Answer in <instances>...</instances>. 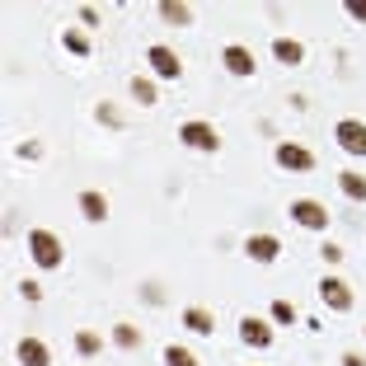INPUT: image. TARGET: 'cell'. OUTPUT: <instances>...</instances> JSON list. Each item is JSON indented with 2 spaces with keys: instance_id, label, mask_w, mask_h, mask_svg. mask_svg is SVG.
Here are the masks:
<instances>
[{
  "instance_id": "1",
  "label": "cell",
  "mask_w": 366,
  "mask_h": 366,
  "mask_svg": "<svg viewBox=\"0 0 366 366\" xmlns=\"http://www.w3.org/2000/svg\"><path fill=\"white\" fill-rule=\"evenodd\" d=\"M29 254H34V263L43 268V273H52V268H61V240H56L52 230H29Z\"/></svg>"
},
{
  "instance_id": "2",
  "label": "cell",
  "mask_w": 366,
  "mask_h": 366,
  "mask_svg": "<svg viewBox=\"0 0 366 366\" xmlns=\"http://www.w3.org/2000/svg\"><path fill=\"white\" fill-rule=\"evenodd\" d=\"M291 221H296L300 230L324 235V230H329V207L315 202V198H296V202H291Z\"/></svg>"
},
{
  "instance_id": "3",
  "label": "cell",
  "mask_w": 366,
  "mask_h": 366,
  "mask_svg": "<svg viewBox=\"0 0 366 366\" xmlns=\"http://www.w3.org/2000/svg\"><path fill=\"white\" fill-rule=\"evenodd\" d=\"M333 141L343 146L347 156L366 160V122H357V118H343L338 127H333Z\"/></svg>"
},
{
  "instance_id": "4",
  "label": "cell",
  "mask_w": 366,
  "mask_h": 366,
  "mask_svg": "<svg viewBox=\"0 0 366 366\" xmlns=\"http://www.w3.org/2000/svg\"><path fill=\"white\" fill-rule=\"evenodd\" d=\"M178 141L183 146H193V151H221V136H216V127H211V122H183V127H178Z\"/></svg>"
},
{
  "instance_id": "5",
  "label": "cell",
  "mask_w": 366,
  "mask_h": 366,
  "mask_svg": "<svg viewBox=\"0 0 366 366\" xmlns=\"http://www.w3.org/2000/svg\"><path fill=\"white\" fill-rule=\"evenodd\" d=\"M146 61H151V71H156L160 80H178V76H183V61H178V52H174V47H165V43L151 47V52H146Z\"/></svg>"
},
{
  "instance_id": "6",
  "label": "cell",
  "mask_w": 366,
  "mask_h": 366,
  "mask_svg": "<svg viewBox=\"0 0 366 366\" xmlns=\"http://www.w3.org/2000/svg\"><path fill=\"white\" fill-rule=\"evenodd\" d=\"M320 300L329 305V310L347 315V310H352V287H347L343 278H324V282H320Z\"/></svg>"
},
{
  "instance_id": "7",
  "label": "cell",
  "mask_w": 366,
  "mask_h": 366,
  "mask_svg": "<svg viewBox=\"0 0 366 366\" xmlns=\"http://www.w3.org/2000/svg\"><path fill=\"white\" fill-rule=\"evenodd\" d=\"M273 160H278L282 169H296V174H305V169H315V156L305 151V146L296 141H278V151H273Z\"/></svg>"
},
{
  "instance_id": "8",
  "label": "cell",
  "mask_w": 366,
  "mask_h": 366,
  "mask_svg": "<svg viewBox=\"0 0 366 366\" xmlns=\"http://www.w3.org/2000/svg\"><path fill=\"white\" fill-rule=\"evenodd\" d=\"M221 66L225 71H230V76H240V80H249V76H254V52H249V47H240V43H230V47H225V52H221Z\"/></svg>"
},
{
  "instance_id": "9",
  "label": "cell",
  "mask_w": 366,
  "mask_h": 366,
  "mask_svg": "<svg viewBox=\"0 0 366 366\" xmlns=\"http://www.w3.org/2000/svg\"><path fill=\"white\" fill-rule=\"evenodd\" d=\"M244 254L254 258V263H273V258L282 254V240L278 235H249V240H244Z\"/></svg>"
},
{
  "instance_id": "10",
  "label": "cell",
  "mask_w": 366,
  "mask_h": 366,
  "mask_svg": "<svg viewBox=\"0 0 366 366\" xmlns=\"http://www.w3.org/2000/svg\"><path fill=\"white\" fill-rule=\"evenodd\" d=\"M240 338L249 347H273V329H268L263 320H254V315H244V320H240Z\"/></svg>"
},
{
  "instance_id": "11",
  "label": "cell",
  "mask_w": 366,
  "mask_h": 366,
  "mask_svg": "<svg viewBox=\"0 0 366 366\" xmlns=\"http://www.w3.org/2000/svg\"><path fill=\"white\" fill-rule=\"evenodd\" d=\"M14 352H19L24 366H52V352H47L43 338H19V347H14Z\"/></svg>"
},
{
  "instance_id": "12",
  "label": "cell",
  "mask_w": 366,
  "mask_h": 366,
  "mask_svg": "<svg viewBox=\"0 0 366 366\" xmlns=\"http://www.w3.org/2000/svg\"><path fill=\"white\" fill-rule=\"evenodd\" d=\"M80 216H85V221H103V216H108V198H103L99 188H85L80 193Z\"/></svg>"
},
{
  "instance_id": "13",
  "label": "cell",
  "mask_w": 366,
  "mask_h": 366,
  "mask_svg": "<svg viewBox=\"0 0 366 366\" xmlns=\"http://www.w3.org/2000/svg\"><path fill=\"white\" fill-rule=\"evenodd\" d=\"M273 56H278L282 66H300V61H305V47H300L296 38H273Z\"/></svg>"
},
{
  "instance_id": "14",
  "label": "cell",
  "mask_w": 366,
  "mask_h": 366,
  "mask_svg": "<svg viewBox=\"0 0 366 366\" xmlns=\"http://www.w3.org/2000/svg\"><path fill=\"white\" fill-rule=\"evenodd\" d=\"M338 188H343L347 202H366V174H357V169H343V174H338Z\"/></svg>"
},
{
  "instance_id": "15",
  "label": "cell",
  "mask_w": 366,
  "mask_h": 366,
  "mask_svg": "<svg viewBox=\"0 0 366 366\" xmlns=\"http://www.w3.org/2000/svg\"><path fill=\"white\" fill-rule=\"evenodd\" d=\"M113 343L122 347V352H136V347H141V329H136V324H113Z\"/></svg>"
},
{
  "instance_id": "16",
  "label": "cell",
  "mask_w": 366,
  "mask_h": 366,
  "mask_svg": "<svg viewBox=\"0 0 366 366\" xmlns=\"http://www.w3.org/2000/svg\"><path fill=\"white\" fill-rule=\"evenodd\" d=\"M183 329H193V333H211V329H216V320H211L202 305H188V310H183Z\"/></svg>"
},
{
  "instance_id": "17",
  "label": "cell",
  "mask_w": 366,
  "mask_h": 366,
  "mask_svg": "<svg viewBox=\"0 0 366 366\" xmlns=\"http://www.w3.org/2000/svg\"><path fill=\"white\" fill-rule=\"evenodd\" d=\"M132 99L141 103V108H151V103H160V89H156V80L136 76V80H132Z\"/></svg>"
},
{
  "instance_id": "18",
  "label": "cell",
  "mask_w": 366,
  "mask_h": 366,
  "mask_svg": "<svg viewBox=\"0 0 366 366\" xmlns=\"http://www.w3.org/2000/svg\"><path fill=\"white\" fill-rule=\"evenodd\" d=\"M160 19L183 29V24H193V10H188V5H178V0H165V5H160Z\"/></svg>"
},
{
  "instance_id": "19",
  "label": "cell",
  "mask_w": 366,
  "mask_h": 366,
  "mask_svg": "<svg viewBox=\"0 0 366 366\" xmlns=\"http://www.w3.org/2000/svg\"><path fill=\"white\" fill-rule=\"evenodd\" d=\"M165 366H202V362H198V357L188 352V347H178V343H169V347H165Z\"/></svg>"
},
{
  "instance_id": "20",
  "label": "cell",
  "mask_w": 366,
  "mask_h": 366,
  "mask_svg": "<svg viewBox=\"0 0 366 366\" xmlns=\"http://www.w3.org/2000/svg\"><path fill=\"white\" fill-rule=\"evenodd\" d=\"M99 347H103L99 333H89V329H80V333H76V352H80V357H94Z\"/></svg>"
},
{
  "instance_id": "21",
  "label": "cell",
  "mask_w": 366,
  "mask_h": 366,
  "mask_svg": "<svg viewBox=\"0 0 366 366\" xmlns=\"http://www.w3.org/2000/svg\"><path fill=\"white\" fill-rule=\"evenodd\" d=\"M61 43H66V52H71V56H89V38H85V34H76V29H66V34H61Z\"/></svg>"
},
{
  "instance_id": "22",
  "label": "cell",
  "mask_w": 366,
  "mask_h": 366,
  "mask_svg": "<svg viewBox=\"0 0 366 366\" xmlns=\"http://www.w3.org/2000/svg\"><path fill=\"white\" fill-rule=\"evenodd\" d=\"M273 324H296V305L291 300H273Z\"/></svg>"
},
{
  "instance_id": "23",
  "label": "cell",
  "mask_w": 366,
  "mask_h": 366,
  "mask_svg": "<svg viewBox=\"0 0 366 366\" xmlns=\"http://www.w3.org/2000/svg\"><path fill=\"white\" fill-rule=\"evenodd\" d=\"M19 296H24V300H43V287H38V282H24Z\"/></svg>"
},
{
  "instance_id": "24",
  "label": "cell",
  "mask_w": 366,
  "mask_h": 366,
  "mask_svg": "<svg viewBox=\"0 0 366 366\" xmlns=\"http://www.w3.org/2000/svg\"><path fill=\"white\" fill-rule=\"evenodd\" d=\"M99 122H108V127H122V118L108 108V103H99Z\"/></svg>"
},
{
  "instance_id": "25",
  "label": "cell",
  "mask_w": 366,
  "mask_h": 366,
  "mask_svg": "<svg viewBox=\"0 0 366 366\" xmlns=\"http://www.w3.org/2000/svg\"><path fill=\"white\" fill-rule=\"evenodd\" d=\"M80 19H85L89 29H94V24H99V10H94V5H80Z\"/></svg>"
},
{
  "instance_id": "26",
  "label": "cell",
  "mask_w": 366,
  "mask_h": 366,
  "mask_svg": "<svg viewBox=\"0 0 366 366\" xmlns=\"http://www.w3.org/2000/svg\"><path fill=\"white\" fill-rule=\"evenodd\" d=\"M347 14H352L357 24H366V5H362V0H352V5H347Z\"/></svg>"
},
{
  "instance_id": "27",
  "label": "cell",
  "mask_w": 366,
  "mask_h": 366,
  "mask_svg": "<svg viewBox=\"0 0 366 366\" xmlns=\"http://www.w3.org/2000/svg\"><path fill=\"white\" fill-rule=\"evenodd\" d=\"M343 366H366V357L362 352H343Z\"/></svg>"
}]
</instances>
